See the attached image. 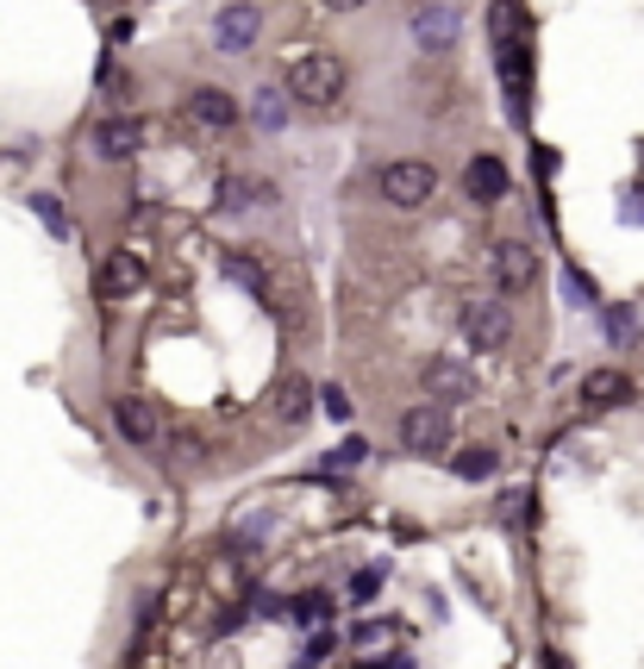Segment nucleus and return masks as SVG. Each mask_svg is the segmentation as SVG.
I'll use <instances>...</instances> for the list:
<instances>
[{
  "label": "nucleus",
  "instance_id": "ddd939ff",
  "mask_svg": "<svg viewBox=\"0 0 644 669\" xmlns=\"http://www.w3.org/2000/svg\"><path fill=\"white\" fill-rule=\"evenodd\" d=\"M113 425H120L132 445H157V407L138 400V395H125L120 407H113Z\"/></svg>",
  "mask_w": 644,
  "mask_h": 669
},
{
  "label": "nucleus",
  "instance_id": "dca6fc26",
  "mask_svg": "<svg viewBox=\"0 0 644 669\" xmlns=\"http://www.w3.org/2000/svg\"><path fill=\"white\" fill-rule=\"evenodd\" d=\"M400 639H407L400 620H363L357 632H350V651H357V657H375V651H395Z\"/></svg>",
  "mask_w": 644,
  "mask_h": 669
},
{
  "label": "nucleus",
  "instance_id": "bb28decb",
  "mask_svg": "<svg viewBox=\"0 0 644 669\" xmlns=\"http://www.w3.org/2000/svg\"><path fill=\"white\" fill-rule=\"evenodd\" d=\"M320 400H325V413H332V420H350V400H345V388H320Z\"/></svg>",
  "mask_w": 644,
  "mask_h": 669
},
{
  "label": "nucleus",
  "instance_id": "5701e85b",
  "mask_svg": "<svg viewBox=\"0 0 644 669\" xmlns=\"http://www.w3.org/2000/svg\"><path fill=\"white\" fill-rule=\"evenodd\" d=\"M363 457H370V438H345V445L325 457V470H332V475H345V470H357Z\"/></svg>",
  "mask_w": 644,
  "mask_h": 669
},
{
  "label": "nucleus",
  "instance_id": "f8f14e48",
  "mask_svg": "<svg viewBox=\"0 0 644 669\" xmlns=\"http://www.w3.org/2000/svg\"><path fill=\"white\" fill-rule=\"evenodd\" d=\"M457 32H463V13H457V7H425L420 20H413V38H420L425 50L457 45Z\"/></svg>",
  "mask_w": 644,
  "mask_h": 669
},
{
  "label": "nucleus",
  "instance_id": "6e6552de",
  "mask_svg": "<svg viewBox=\"0 0 644 669\" xmlns=\"http://www.w3.org/2000/svg\"><path fill=\"white\" fill-rule=\"evenodd\" d=\"M95 150L107 157V163H132V157L145 150V125L125 120V113H113V120L95 125Z\"/></svg>",
  "mask_w": 644,
  "mask_h": 669
},
{
  "label": "nucleus",
  "instance_id": "423d86ee",
  "mask_svg": "<svg viewBox=\"0 0 644 669\" xmlns=\"http://www.w3.org/2000/svg\"><path fill=\"white\" fill-rule=\"evenodd\" d=\"M432 188H438V175L425 170V163H388L382 170V200L388 207H425Z\"/></svg>",
  "mask_w": 644,
  "mask_h": 669
},
{
  "label": "nucleus",
  "instance_id": "a211bd4d",
  "mask_svg": "<svg viewBox=\"0 0 644 669\" xmlns=\"http://www.w3.org/2000/svg\"><path fill=\"white\" fill-rule=\"evenodd\" d=\"M250 120L263 125V132H282L288 125V88H257L250 95Z\"/></svg>",
  "mask_w": 644,
  "mask_h": 669
},
{
  "label": "nucleus",
  "instance_id": "39448f33",
  "mask_svg": "<svg viewBox=\"0 0 644 669\" xmlns=\"http://www.w3.org/2000/svg\"><path fill=\"white\" fill-rule=\"evenodd\" d=\"M145 288V257L138 250H107L95 270V295L100 300H132Z\"/></svg>",
  "mask_w": 644,
  "mask_h": 669
},
{
  "label": "nucleus",
  "instance_id": "0eeeda50",
  "mask_svg": "<svg viewBox=\"0 0 644 669\" xmlns=\"http://www.w3.org/2000/svg\"><path fill=\"white\" fill-rule=\"evenodd\" d=\"M425 395L438 400V407H463V400L475 395L470 363H457V357H432V363H425Z\"/></svg>",
  "mask_w": 644,
  "mask_h": 669
},
{
  "label": "nucleus",
  "instance_id": "f3484780",
  "mask_svg": "<svg viewBox=\"0 0 644 669\" xmlns=\"http://www.w3.org/2000/svg\"><path fill=\"white\" fill-rule=\"evenodd\" d=\"M275 420L282 425H300L307 420V407H313V388H307V375H288V382H282V388H275Z\"/></svg>",
  "mask_w": 644,
  "mask_h": 669
},
{
  "label": "nucleus",
  "instance_id": "7ed1b4c3",
  "mask_svg": "<svg viewBox=\"0 0 644 669\" xmlns=\"http://www.w3.org/2000/svg\"><path fill=\"white\" fill-rule=\"evenodd\" d=\"M463 338H470L475 350H507V338H513V313H507V300H495V295L463 300Z\"/></svg>",
  "mask_w": 644,
  "mask_h": 669
},
{
  "label": "nucleus",
  "instance_id": "1a4fd4ad",
  "mask_svg": "<svg viewBox=\"0 0 644 669\" xmlns=\"http://www.w3.org/2000/svg\"><path fill=\"white\" fill-rule=\"evenodd\" d=\"M507 188H513V175H507L500 157H470V170H463V195L488 207V200H507Z\"/></svg>",
  "mask_w": 644,
  "mask_h": 669
},
{
  "label": "nucleus",
  "instance_id": "9d476101",
  "mask_svg": "<svg viewBox=\"0 0 644 669\" xmlns=\"http://www.w3.org/2000/svg\"><path fill=\"white\" fill-rule=\"evenodd\" d=\"M188 120L207 125V132H225V125H238V100L225 95V88H195L188 95Z\"/></svg>",
  "mask_w": 644,
  "mask_h": 669
},
{
  "label": "nucleus",
  "instance_id": "f257e3e1",
  "mask_svg": "<svg viewBox=\"0 0 644 669\" xmlns=\"http://www.w3.org/2000/svg\"><path fill=\"white\" fill-rule=\"evenodd\" d=\"M288 95L307 100V107H332L345 95V57L332 50H295L288 57Z\"/></svg>",
  "mask_w": 644,
  "mask_h": 669
},
{
  "label": "nucleus",
  "instance_id": "412c9836",
  "mask_svg": "<svg viewBox=\"0 0 644 669\" xmlns=\"http://www.w3.org/2000/svg\"><path fill=\"white\" fill-rule=\"evenodd\" d=\"M600 325H607V338H614L620 350L639 345V320H632V307H607V313H600Z\"/></svg>",
  "mask_w": 644,
  "mask_h": 669
},
{
  "label": "nucleus",
  "instance_id": "a878e982",
  "mask_svg": "<svg viewBox=\"0 0 644 669\" xmlns=\"http://www.w3.org/2000/svg\"><path fill=\"white\" fill-rule=\"evenodd\" d=\"M225 270L238 275V282H245V288H263V263H245V257H232V263H225Z\"/></svg>",
  "mask_w": 644,
  "mask_h": 669
},
{
  "label": "nucleus",
  "instance_id": "20e7f679",
  "mask_svg": "<svg viewBox=\"0 0 644 669\" xmlns=\"http://www.w3.org/2000/svg\"><path fill=\"white\" fill-rule=\"evenodd\" d=\"M488 275H495V288H500V295H525V288L538 282V257H532V245L507 238V245L488 250Z\"/></svg>",
  "mask_w": 644,
  "mask_h": 669
},
{
  "label": "nucleus",
  "instance_id": "6ab92c4d",
  "mask_svg": "<svg viewBox=\"0 0 644 669\" xmlns=\"http://www.w3.org/2000/svg\"><path fill=\"white\" fill-rule=\"evenodd\" d=\"M257 200H270L263 182H250V175H225V182H220V207H225V213H250Z\"/></svg>",
  "mask_w": 644,
  "mask_h": 669
},
{
  "label": "nucleus",
  "instance_id": "393cba45",
  "mask_svg": "<svg viewBox=\"0 0 644 669\" xmlns=\"http://www.w3.org/2000/svg\"><path fill=\"white\" fill-rule=\"evenodd\" d=\"M170 457H175V463H195V457H200V438H195V432H175V438H170Z\"/></svg>",
  "mask_w": 644,
  "mask_h": 669
},
{
  "label": "nucleus",
  "instance_id": "4468645a",
  "mask_svg": "<svg viewBox=\"0 0 644 669\" xmlns=\"http://www.w3.org/2000/svg\"><path fill=\"white\" fill-rule=\"evenodd\" d=\"M582 400H589V407H626V400H632V375L589 370V375H582Z\"/></svg>",
  "mask_w": 644,
  "mask_h": 669
},
{
  "label": "nucleus",
  "instance_id": "b1692460",
  "mask_svg": "<svg viewBox=\"0 0 644 669\" xmlns=\"http://www.w3.org/2000/svg\"><path fill=\"white\" fill-rule=\"evenodd\" d=\"M32 213H38L57 238H70V213H63V200H57V195H32Z\"/></svg>",
  "mask_w": 644,
  "mask_h": 669
},
{
  "label": "nucleus",
  "instance_id": "f03ea898",
  "mask_svg": "<svg viewBox=\"0 0 644 669\" xmlns=\"http://www.w3.org/2000/svg\"><path fill=\"white\" fill-rule=\"evenodd\" d=\"M445 445H450V407L425 400V407H407V413H400V450H413V457H438Z\"/></svg>",
  "mask_w": 644,
  "mask_h": 669
},
{
  "label": "nucleus",
  "instance_id": "c756f323",
  "mask_svg": "<svg viewBox=\"0 0 644 669\" xmlns=\"http://www.w3.org/2000/svg\"><path fill=\"white\" fill-rule=\"evenodd\" d=\"M325 7H332V13H357V7H363V0H325Z\"/></svg>",
  "mask_w": 644,
  "mask_h": 669
},
{
  "label": "nucleus",
  "instance_id": "2eb2a0df",
  "mask_svg": "<svg viewBox=\"0 0 644 669\" xmlns=\"http://www.w3.org/2000/svg\"><path fill=\"white\" fill-rule=\"evenodd\" d=\"M488 32H495V50L500 45H525V38H532L525 7H520V0H495V7H488Z\"/></svg>",
  "mask_w": 644,
  "mask_h": 669
},
{
  "label": "nucleus",
  "instance_id": "4be33fe9",
  "mask_svg": "<svg viewBox=\"0 0 644 669\" xmlns=\"http://www.w3.org/2000/svg\"><path fill=\"white\" fill-rule=\"evenodd\" d=\"M288 614H295V625H325V614H332V600L313 589V595H300V600H288Z\"/></svg>",
  "mask_w": 644,
  "mask_h": 669
},
{
  "label": "nucleus",
  "instance_id": "9b49d317",
  "mask_svg": "<svg viewBox=\"0 0 644 669\" xmlns=\"http://www.w3.org/2000/svg\"><path fill=\"white\" fill-rule=\"evenodd\" d=\"M257 25H263V13H257L250 0H238V7H225V13H220L213 38H220L225 50H245V45H257Z\"/></svg>",
  "mask_w": 644,
  "mask_h": 669
},
{
  "label": "nucleus",
  "instance_id": "cd10ccee",
  "mask_svg": "<svg viewBox=\"0 0 644 669\" xmlns=\"http://www.w3.org/2000/svg\"><path fill=\"white\" fill-rule=\"evenodd\" d=\"M375 589H382V570H363L357 582H350V600H370Z\"/></svg>",
  "mask_w": 644,
  "mask_h": 669
},
{
  "label": "nucleus",
  "instance_id": "aec40b11",
  "mask_svg": "<svg viewBox=\"0 0 644 669\" xmlns=\"http://www.w3.org/2000/svg\"><path fill=\"white\" fill-rule=\"evenodd\" d=\"M495 470H500V457L488 445H470L463 457H457V475H463V482H488Z\"/></svg>",
  "mask_w": 644,
  "mask_h": 669
},
{
  "label": "nucleus",
  "instance_id": "c85d7f7f",
  "mask_svg": "<svg viewBox=\"0 0 644 669\" xmlns=\"http://www.w3.org/2000/svg\"><path fill=\"white\" fill-rule=\"evenodd\" d=\"M626 225H644V188H626Z\"/></svg>",
  "mask_w": 644,
  "mask_h": 669
}]
</instances>
